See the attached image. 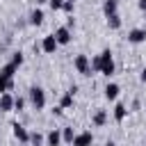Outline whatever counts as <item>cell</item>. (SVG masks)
<instances>
[{"instance_id":"cell-1","label":"cell","mask_w":146,"mask_h":146,"mask_svg":"<svg viewBox=\"0 0 146 146\" xmlns=\"http://www.w3.org/2000/svg\"><path fill=\"white\" fill-rule=\"evenodd\" d=\"M27 98H30V103H32L34 110H43V107H46V91H43L41 87H30Z\"/></svg>"},{"instance_id":"cell-2","label":"cell","mask_w":146,"mask_h":146,"mask_svg":"<svg viewBox=\"0 0 146 146\" xmlns=\"http://www.w3.org/2000/svg\"><path fill=\"white\" fill-rule=\"evenodd\" d=\"M98 59H100V73H103V75H107V78H110V75H114V68H116V66H114L112 52H110V50H103V52L98 55Z\"/></svg>"},{"instance_id":"cell-3","label":"cell","mask_w":146,"mask_h":146,"mask_svg":"<svg viewBox=\"0 0 146 146\" xmlns=\"http://www.w3.org/2000/svg\"><path fill=\"white\" fill-rule=\"evenodd\" d=\"M73 66H75L78 73H82V75H91V62H89L87 55H75Z\"/></svg>"},{"instance_id":"cell-4","label":"cell","mask_w":146,"mask_h":146,"mask_svg":"<svg viewBox=\"0 0 146 146\" xmlns=\"http://www.w3.org/2000/svg\"><path fill=\"white\" fill-rule=\"evenodd\" d=\"M73 146H91L94 144V135L89 132V130H84V132H78L75 137H73V141H71Z\"/></svg>"},{"instance_id":"cell-5","label":"cell","mask_w":146,"mask_h":146,"mask_svg":"<svg viewBox=\"0 0 146 146\" xmlns=\"http://www.w3.org/2000/svg\"><path fill=\"white\" fill-rule=\"evenodd\" d=\"M57 39H55V34H48V36H43V41H41V50L43 52H48V55H52L55 50H57Z\"/></svg>"},{"instance_id":"cell-6","label":"cell","mask_w":146,"mask_h":146,"mask_svg":"<svg viewBox=\"0 0 146 146\" xmlns=\"http://www.w3.org/2000/svg\"><path fill=\"white\" fill-rule=\"evenodd\" d=\"M75 91H78V87H71V89L62 96V100H59V110H68V107H73V96H75Z\"/></svg>"},{"instance_id":"cell-7","label":"cell","mask_w":146,"mask_h":146,"mask_svg":"<svg viewBox=\"0 0 146 146\" xmlns=\"http://www.w3.org/2000/svg\"><path fill=\"white\" fill-rule=\"evenodd\" d=\"M128 41H130V43H141V41H146V30H144V27L130 30V32H128Z\"/></svg>"},{"instance_id":"cell-8","label":"cell","mask_w":146,"mask_h":146,"mask_svg":"<svg viewBox=\"0 0 146 146\" xmlns=\"http://www.w3.org/2000/svg\"><path fill=\"white\" fill-rule=\"evenodd\" d=\"M55 39H57L59 46H66V43L71 41V30H68V27H57V30H55Z\"/></svg>"},{"instance_id":"cell-9","label":"cell","mask_w":146,"mask_h":146,"mask_svg":"<svg viewBox=\"0 0 146 146\" xmlns=\"http://www.w3.org/2000/svg\"><path fill=\"white\" fill-rule=\"evenodd\" d=\"M62 144V130H50L48 135H46V146H59Z\"/></svg>"},{"instance_id":"cell-10","label":"cell","mask_w":146,"mask_h":146,"mask_svg":"<svg viewBox=\"0 0 146 146\" xmlns=\"http://www.w3.org/2000/svg\"><path fill=\"white\" fill-rule=\"evenodd\" d=\"M14 137H16L18 141H23V144H27V141H30V132H27L21 123H14Z\"/></svg>"},{"instance_id":"cell-11","label":"cell","mask_w":146,"mask_h":146,"mask_svg":"<svg viewBox=\"0 0 146 146\" xmlns=\"http://www.w3.org/2000/svg\"><path fill=\"white\" fill-rule=\"evenodd\" d=\"M11 110H14V96L2 94L0 96V112H11Z\"/></svg>"},{"instance_id":"cell-12","label":"cell","mask_w":146,"mask_h":146,"mask_svg":"<svg viewBox=\"0 0 146 146\" xmlns=\"http://www.w3.org/2000/svg\"><path fill=\"white\" fill-rule=\"evenodd\" d=\"M119 91H121L119 84H116V82H110V84L105 87V98H107V100H116V98H119Z\"/></svg>"},{"instance_id":"cell-13","label":"cell","mask_w":146,"mask_h":146,"mask_svg":"<svg viewBox=\"0 0 146 146\" xmlns=\"http://www.w3.org/2000/svg\"><path fill=\"white\" fill-rule=\"evenodd\" d=\"M91 123H94V125H98V128H100V125H105V123H107V112H105V110H96V112H94V116H91Z\"/></svg>"},{"instance_id":"cell-14","label":"cell","mask_w":146,"mask_h":146,"mask_svg":"<svg viewBox=\"0 0 146 146\" xmlns=\"http://www.w3.org/2000/svg\"><path fill=\"white\" fill-rule=\"evenodd\" d=\"M11 89H14V78H7V75L0 73V91L2 94H9Z\"/></svg>"},{"instance_id":"cell-15","label":"cell","mask_w":146,"mask_h":146,"mask_svg":"<svg viewBox=\"0 0 146 146\" xmlns=\"http://www.w3.org/2000/svg\"><path fill=\"white\" fill-rule=\"evenodd\" d=\"M125 114H128V110H125V105H123V103H119V105L114 107V119H116V121L121 123V121L125 119Z\"/></svg>"},{"instance_id":"cell-16","label":"cell","mask_w":146,"mask_h":146,"mask_svg":"<svg viewBox=\"0 0 146 146\" xmlns=\"http://www.w3.org/2000/svg\"><path fill=\"white\" fill-rule=\"evenodd\" d=\"M30 23H32V25H41V23H43V11H41V9H34V11L30 14Z\"/></svg>"},{"instance_id":"cell-17","label":"cell","mask_w":146,"mask_h":146,"mask_svg":"<svg viewBox=\"0 0 146 146\" xmlns=\"http://www.w3.org/2000/svg\"><path fill=\"white\" fill-rule=\"evenodd\" d=\"M107 25H110L112 30H119V27H121V16H119V14L107 16Z\"/></svg>"},{"instance_id":"cell-18","label":"cell","mask_w":146,"mask_h":146,"mask_svg":"<svg viewBox=\"0 0 146 146\" xmlns=\"http://www.w3.org/2000/svg\"><path fill=\"white\" fill-rule=\"evenodd\" d=\"M73 137H75L73 128H68V125H66V128H62V141H68V144H71V141H73Z\"/></svg>"},{"instance_id":"cell-19","label":"cell","mask_w":146,"mask_h":146,"mask_svg":"<svg viewBox=\"0 0 146 146\" xmlns=\"http://www.w3.org/2000/svg\"><path fill=\"white\" fill-rule=\"evenodd\" d=\"M103 11H105V16L116 14V2H103Z\"/></svg>"},{"instance_id":"cell-20","label":"cell","mask_w":146,"mask_h":146,"mask_svg":"<svg viewBox=\"0 0 146 146\" xmlns=\"http://www.w3.org/2000/svg\"><path fill=\"white\" fill-rule=\"evenodd\" d=\"M11 64L18 68V66L23 64V52H14V55H11Z\"/></svg>"},{"instance_id":"cell-21","label":"cell","mask_w":146,"mask_h":146,"mask_svg":"<svg viewBox=\"0 0 146 146\" xmlns=\"http://www.w3.org/2000/svg\"><path fill=\"white\" fill-rule=\"evenodd\" d=\"M89 62H91V73H100V59H98V55L94 59H89Z\"/></svg>"},{"instance_id":"cell-22","label":"cell","mask_w":146,"mask_h":146,"mask_svg":"<svg viewBox=\"0 0 146 146\" xmlns=\"http://www.w3.org/2000/svg\"><path fill=\"white\" fill-rule=\"evenodd\" d=\"M62 9H64L66 14H73V9H75V2H71V0H64V5H62Z\"/></svg>"},{"instance_id":"cell-23","label":"cell","mask_w":146,"mask_h":146,"mask_svg":"<svg viewBox=\"0 0 146 146\" xmlns=\"http://www.w3.org/2000/svg\"><path fill=\"white\" fill-rule=\"evenodd\" d=\"M30 141H32L34 146H39V144L43 141V135H39V132H32V135H30Z\"/></svg>"},{"instance_id":"cell-24","label":"cell","mask_w":146,"mask_h":146,"mask_svg":"<svg viewBox=\"0 0 146 146\" xmlns=\"http://www.w3.org/2000/svg\"><path fill=\"white\" fill-rule=\"evenodd\" d=\"M23 107H25V98H21V96H18V98H14V110H18V112H21Z\"/></svg>"},{"instance_id":"cell-25","label":"cell","mask_w":146,"mask_h":146,"mask_svg":"<svg viewBox=\"0 0 146 146\" xmlns=\"http://www.w3.org/2000/svg\"><path fill=\"white\" fill-rule=\"evenodd\" d=\"M48 5H50V9H62V5H64V0H48Z\"/></svg>"},{"instance_id":"cell-26","label":"cell","mask_w":146,"mask_h":146,"mask_svg":"<svg viewBox=\"0 0 146 146\" xmlns=\"http://www.w3.org/2000/svg\"><path fill=\"white\" fill-rule=\"evenodd\" d=\"M137 7H139L141 11H146V0H139V2H137Z\"/></svg>"},{"instance_id":"cell-27","label":"cell","mask_w":146,"mask_h":146,"mask_svg":"<svg viewBox=\"0 0 146 146\" xmlns=\"http://www.w3.org/2000/svg\"><path fill=\"white\" fill-rule=\"evenodd\" d=\"M139 80H141V82H146V68L141 71V75H139Z\"/></svg>"},{"instance_id":"cell-28","label":"cell","mask_w":146,"mask_h":146,"mask_svg":"<svg viewBox=\"0 0 146 146\" xmlns=\"http://www.w3.org/2000/svg\"><path fill=\"white\" fill-rule=\"evenodd\" d=\"M105 146H116V144H114V141H107V144H105Z\"/></svg>"},{"instance_id":"cell-29","label":"cell","mask_w":146,"mask_h":146,"mask_svg":"<svg viewBox=\"0 0 146 146\" xmlns=\"http://www.w3.org/2000/svg\"><path fill=\"white\" fill-rule=\"evenodd\" d=\"M105 2H116V5H119V0H105Z\"/></svg>"},{"instance_id":"cell-30","label":"cell","mask_w":146,"mask_h":146,"mask_svg":"<svg viewBox=\"0 0 146 146\" xmlns=\"http://www.w3.org/2000/svg\"><path fill=\"white\" fill-rule=\"evenodd\" d=\"M71 2H75V0H71Z\"/></svg>"}]
</instances>
